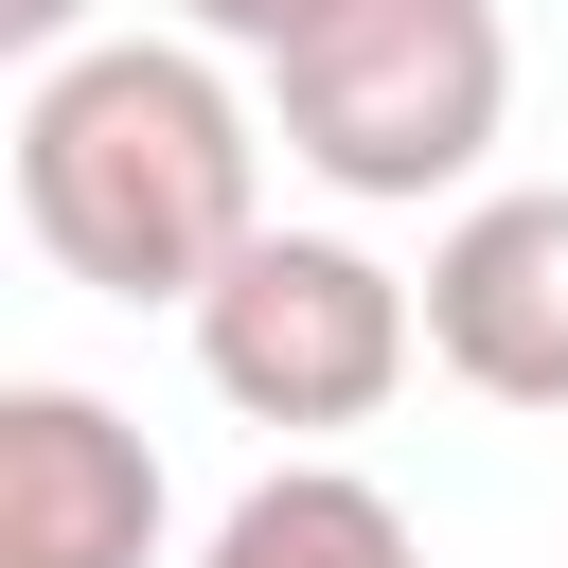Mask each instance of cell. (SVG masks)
Masks as SVG:
<instances>
[{
  "label": "cell",
  "mask_w": 568,
  "mask_h": 568,
  "mask_svg": "<svg viewBox=\"0 0 568 568\" xmlns=\"http://www.w3.org/2000/svg\"><path fill=\"white\" fill-rule=\"evenodd\" d=\"M18 213L89 302L195 320L266 231V106L213 71V36H89L18 89Z\"/></svg>",
  "instance_id": "obj_1"
},
{
  "label": "cell",
  "mask_w": 568,
  "mask_h": 568,
  "mask_svg": "<svg viewBox=\"0 0 568 568\" xmlns=\"http://www.w3.org/2000/svg\"><path fill=\"white\" fill-rule=\"evenodd\" d=\"M320 18H355V0H178V36H213V53H302Z\"/></svg>",
  "instance_id": "obj_7"
},
{
  "label": "cell",
  "mask_w": 568,
  "mask_h": 568,
  "mask_svg": "<svg viewBox=\"0 0 568 568\" xmlns=\"http://www.w3.org/2000/svg\"><path fill=\"white\" fill-rule=\"evenodd\" d=\"M266 124L320 195L355 213H426L497 160L515 124V18L497 0H355L302 53H266Z\"/></svg>",
  "instance_id": "obj_2"
},
{
  "label": "cell",
  "mask_w": 568,
  "mask_h": 568,
  "mask_svg": "<svg viewBox=\"0 0 568 568\" xmlns=\"http://www.w3.org/2000/svg\"><path fill=\"white\" fill-rule=\"evenodd\" d=\"M195 568H426V532L390 515V479H355V462H284V479H248V497L195 532Z\"/></svg>",
  "instance_id": "obj_6"
},
{
  "label": "cell",
  "mask_w": 568,
  "mask_h": 568,
  "mask_svg": "<svg viewBox=\"0 0 568 568\" xmlns=\"http://www.w3.org/2000/svg\"><path fill=\"white\" fill-rule=\"evenodd\" d=\"M408 355H426V284H390L355 231H248V248L213 266V302H195L213 408H248V426H284V444L373 426V408L408 390Z\"/></svg>",
  "instance_id": "obj_3"
},
{
  "label": "cell",
  "mask_w": 568,
  "mask_h": 568,
  "mask_svg": "<svg viewBox=\"0 0 568 568\" xmlns=\"http://www.w3.org/2000/svg\"><path fill=\"white\" fill-rule=\"evenodd\" d=\"M426 355L479 408L568 426V178H515V195L444 213V248H426Z\"/></svg>",
  "instance_id": "obj_4"
},
{
  "label": "cell",
  "mask_w": 568,
  "mask_h": 568,
  "mask_svg": "<svg viewBox=\"0 0 568 568\" xmlns=\"http://www.w3.org/2000/svg\"><path fill=\"white\" fill-rule=\"evenodd\" d=\"M0 36H18L36 71H53V53H89V0H0Z\"/></svg>",
  "instance_id": "obj_8"
},
{
  "label": "cell",
  "mask_w": 568,
  "mask_h": 568,
  "mask_svg": "<svg viewBox=\"0 0 568 568\" xmlns=\"http://www.w3.org/2000/svg\"><path fill=\"white\" fill-rule=\"evenodd\" d=\"M160 532H178L160 444L106 390H71V373L0 390V568H160Z\"/></svg>",
  "instance_id": "obj_5"
}]
</instances>
